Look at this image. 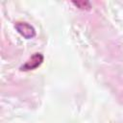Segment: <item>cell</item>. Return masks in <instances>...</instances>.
<instances>
[{"label":"cell","mask_w":123,"mask_h":123,"mask_svg":"<svg viewBox=\"0 0 123 123\" xmlns=\"http://www.w3.org/2000/svg\"><path fill=\"white\" fill-rule=\"evenodd\" d=\"M43 55L41 53H35L31 56V58L20 66V71H30L37 68L43 62Z\"/></svg>","instance_id":"6da1fadb"},{"label":"cell","mask_w":123,"mask_h":123,"mask_svg":"<svg viewBox=\"0 0 123 123\" xmlns=\"http://www.w3.org/2000/svg\"><path fill=\"white\" fill-rule=\"evenodd\" d=\"M72 3L81 10H89L91 8V5L88 1H73Z\"/></svg>","instance_id":"3957f363"},{"label":"cell","mask_w":123,"mask_h":123,"mask_svg":"<svg viewBox=\"0 0 123 123\" xmlns=\"http://www.w3.org/2000/svg\"><path fill=\"white\" fill-rule=\"evenodd\" d=\"M14 28L23 37H25L27 39L33 38L36 36L35 28L27 22H16L14 24Z\"/></svg>","instance_id":"7a4b0ae2"}]
</instances>
